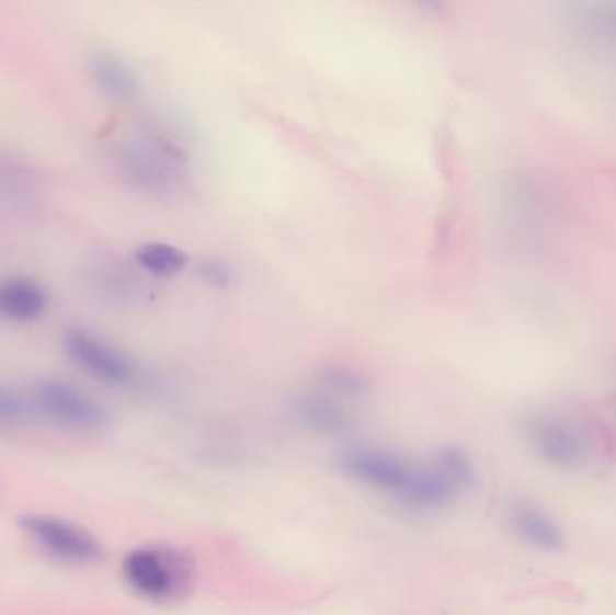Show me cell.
Returning <instances> with one entry per match:
<instances>
[{"label": "cell", "mask_w": 616, "mask_h": 615, "mask_svg": "<svg viewBox=\"0 0 616 615\" xmlns=\"http://www.w3.org/2000/svg\"><path fill=\"white\" fill-rule=\"evenodd\" d=\"M341 466L357 482L411 508H442L460 493L433 460L422 466L395 453L361 449L346 455Z\"/></svg>", "instance_id": "obj_1"}, {"label": "cell", "mask_w": 616, "mask_h": 615, "mask_svg": "<svg viewBox=\"0 0 616 615\" xmlns=\"http://www.w3.org/2000/svg\"><path fill=\"white\" fill-rule=\"evenodd\" d=\"M123 576L137 594L153 601L179 600L193 585L192 556L172 547H141L123 559Z\"/></svg>", "instance_id": "obj_2"}, {"label": "cell", "mask_w": 616, "mask_h": 615, "mask_svg": "<svg viewBox=\"0 0 616 615\" xmlns=\"http://www.w3.org/2000/svg\"><path fill=\"white\" fill-rule=\"evenodd\" d=\"M33 407L47 421L72 432H98L109 422V412L102 402L66 379L42 381L36 387Z\"/></svg>", "instance_id": "obj_3"}, {"label": "cell", "mask_w": 616, "mask_h": 615, "mask_svg": "<svg viewBox=\"0 0 616 615\" xmlns=\"http://www.w3.org/2000/svg\"><path fill=\"white\" fill-rule=\"evenodd\" d=\"M64 351L80 371L109 387H128L136 381L137 368L130 357L83 327L67 329Z\"/></svg>", "instance_id": "obj_4"}, {"label": "cell", "mask_w": 616, "mask_h": 615, "mask_svg": "<svg viewBox=\"0 0 616 615\" xmlns=\"http://www.w3.org/2000/svg\"><path fill=\"white\" fill-rule=\"evenodd\" d=\"M526 443L540 463L557 469L581 466L588 457L581 428L556 413H540L526 422Z\"/></svg>", "instance_id": "obj_5"}, {"label": "cell", "mask_w": 616, "mask_h": 615, "mask_svg": "<svg viewBox=\"0 0 616 615\" xmlns=\"http://www.w3.org/2000/svg\"><path fill=\"white\" fill-rule=\"evenodd\" d=\"M123 163L137 183L157 192H173L184 179L186 156L178 145L164 139H137L128 143Z\"/></svg>", "instance_id": "obj_6"}, {"label": "cell", "mask_w": 616, "mask_h": 615, "mask_svg": "<svg viewBox=\"0 0 616 615\" xmlns=\"http://www.w3.org/2000/svg\"><path fill=\"white\" fill-rule=\"evenodd\" d=\"M24 533L47 555L69 563H94L102 558V544L96 536L67 520L30 514L21 519Z\"/></svg>", "instance_id": "obj_7"}, {"label": "cell", "mask_w": 616, "mask_h": 615, "mask_svg": "<svg viewBox=\"0 0 616 615\" xmlns=\"http://www.w3.org/2000/svg\"><path fill=\"white\" fill-rule=\"evenodd\" d=\"M509 525L523 544L540 553L556 555L564 547V531L561 525L537 503L517 502L512 505Z\"/></svg>", "instance_id": "obj_8"}, {"label": "cell", "mask_w": 616, "mask_h": 615, "mask_svg": "<svg viewBox=\"0 0 616 615\" xmlns=\"http://www.w3.org/2000/svg\"><path fill=\"white\" fill-rule=\"evenodd\" d=\"M49 307L44 285L26 276H13L0 284V316L13 321L41 320Z\"/></svg>", "instance_id": "obj_9"}, {"label": "cell", "mask_w": 616, "mask_h": 615, "mask_svg": "<svg viewBox=\"0 0 616 615\" xmlns=\"http://www.w3.org/2000/svg\"><path fill=\"white\" fill-rule=\"evenodd\" d=\"M89 71L100 91L117 102H132L141 94V78L136 69L114 53L100 52L91 56Z\"/></svg>", "instance_id": "obj_10"}, {"label": "cell", "mask_w": 616, "mask_h": 615, "mask_svg": "<svg viewBox=\"0 0 616 615\" xmlns=\"http://www.w3.org/2000/svg\"><path fill=\"white\" fill-rule=\"evenodd\" d=\"M294 415L301 424L321 433H341L350 428V415L334 397L305 394L294 401Z\"/></svg>", "instance_id": "obj_11"}, {"label": "cell", "mask_w": 616, "mask_h": 615, "mask_svg": "<svg viewBox=\"0 0 616 615\" xmlns=\"http://www.w3.org/2000/svg\"><path fill=\"white\" fill-rule=\"evenodd\" d=\"M137 265L153 276H173L181 273L187 264L184 251L167 242H148L134 254Z\"/></svg>", "instance_id": "obj_12"}, {"label": "cell", "mask_w": 616, "mask_h": 615, "mask_svg": "<svg viewBox=\"0 0 616 615\" xmlns=\"http://www.w3.org/2000/svg\"><path fill=\"white\" fill-rule=\"evenodd\" d=\"M433 463L447 477L458 491L470 488L476 480V468L472 458L456 446H445L436 452Z\"/></svg>", "instance_id": "obj_13"}, {"label": "cell", "mask_w": 616, "mask_h": 615, "mask_svg": "<svg viewBox=\"0 0 616 615\" xmlns=\"http://www.w3.org/2000/svg\"><path fill=\"white\" fill-rule=\"evenodd\" d=\"M35 407L24 399L19 391L0 385V424L15 426L30 421Z\"/></svg>", "instance_id": "obj_14"}, {"label": "cell", "mask_w": 616, "mask_h": 615, "mask_svg": "<svg viewBox=\"0 0 616 615\" xmlns=\"http://www.w3.org/2000/svg\"><path fill=\"white\" fill-rule=\"evenodd\" d=\"M323 381L330 390L338 391L341 396H357L366 388V381L361 374L343 366H332L324 371Z\"/></svg>", "instance_id": "obj_15"}, {"label": "cell", "mask_w": 616, "mask_h": 615, "mask_svg": "<svg viewBox=\"0 0 616 615\" xmlns=\"http://www.w3.org/2000/svg\"><path fill=\"white\" fill-rule=\"evenodd\" d=\"M198 275L203 276L206 282L217 287H228L231 284V270L224 262L218 260H204L198 267Z\"/></svg>", "instance_id": "obj_16"}]
</instances>
